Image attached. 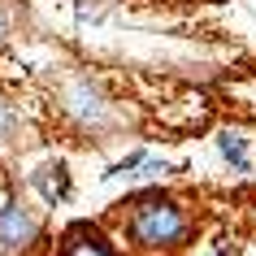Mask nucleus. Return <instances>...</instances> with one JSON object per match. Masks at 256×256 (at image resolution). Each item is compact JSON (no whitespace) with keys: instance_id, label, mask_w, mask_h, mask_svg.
<instances>
[{"instance_id":"obj_1","label":"nucleus","mask_w":256,"mask_h":256,"mask_svg":"<svg viewBox=\"0 0 256 256\" xmlns=\"http://www.w3.org/2000/svg\"><path fill=\"white\" fill-rule=\"evenodd\" d=\"M118 222H122V239L144 256H174L196 239V217L178 196L161 187L135 191L130 200L118 204Z\"/></svg>"},{"instance_id":"obj_2","label":"nucleus","mask_w":256,"mask_h":256,"mask_svg":"<svg viewBox=\"0 0 256 256\" xmlns=\"http://www.w3.org/2000/svg\"><path fill=\"white\" fill-rule=\"evenodd\" d=\"M52 108L56 118L66 122L74 135L82 139H96V144H104V139L122 135L126 130V108L108 96L104 78L92 74V70H70L66 78H56L52 87Z\"/></svg>"},{"instance_id":"obj_3","label":"nucleus","mask_w":256,"mask_h":256,"mask_svg":"<svg viewBox=\"0 0 256 256\" xmlns=\"http://www.w3.org/2000/svg\"><path fill=\"white\" fill-rule=\"evenodd\" d=\"M44 239V217L22 196H9L0 204V256H26Z\"/></svg>"},{"instance_id":"obj_4","label":"nucleus","mask_w":256,"mask_h":256,"mask_svg":"<svg viewBox=\"0 0 256 256\" xmlns=\"http://www.w3.org/2000/svg\"><path fill=\"white\" fill-rule=\"evenodd\" d=\"M56 256H122L100 222H70L56 234Z\"/></svg>"},{"instance_id":"obj_5","label":"nucleus","mask_w":256,"mask_h":256,"mask_svg":"<svg viewBox=\"0 0 256 256\" xmlns=\"http://www.w3.org/2000/svg\"><path fill=\"white\" fill-rule=\"evenodd\" d=\"M30 191L40 196L48 208H56V204H66L70 196H74V178H70V165L66 161H44L35 174H30Z\"/></svg>"},{"instance_id":"obj_6","label":"nucleus","mask_w":256,"mask_h":256,"mask_svg":"<svg viewBox=\"0 0 256 256\" xmlns=\"http://www.w3.org/2000/svg\"><path fill=\"white\" fill-rule=\"evenodd\" d=\"M22 144H26V118L14 96L0 92V152H18Z\"/></svg>"},{"instance_id":"obj_7","label":"nucleus","mask_w":256,"mask_h":256,"mask_svg":"<svg viewBox=\"0 0 256 256\" xmlns=\"http://www.w3.org/2000/svg\"><path fill=\"white\" fill-rule=\"evenodd\" d=\"M217 152H222V161L234 170V174H252V156H248V139L239 130H222L217 135Z\"/></svg>"},{"instance_id":"obj_8","label":"nucleus","mask_w":256,"mask_h":256,"mask_svg":"<svg viewBox=\"0 0 256 256\" xmlns=\"http://www.w3.org/2000/svg\"><path fill=\"white\" fill-rule=\"evenodd\" d=\"M144 161H148V152H144V148H135V152H126V156H122L118 165H108V174H104V178H126L130 170H139Z\"/></svg>"},{"instance_id":"obj_9","label":"nucleus","mask_w":256,"mask_h":256,"mask_svg":"<svg viewBox=\"0 0 256 256\" xmlns=\"http://www.w3.org/2000/svg\"><path fill=\"white\" fill-rule=\"evenodd\" d=\"M9 40H14V14H9V9L0 4V48H4Z\"/></svg>"}]
</instances>
